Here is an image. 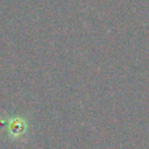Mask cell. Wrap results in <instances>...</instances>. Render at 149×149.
Here are the masks:
<instances>
[{"instance_id": "obj_1", "label": "cell", "mask_w": 149, "mask_h": 149, "mask_svg": "<svg viewBox=\"0 0 149 149\" xmlns=\"http://www.w3.org/2000/svg\"><path fill=\"white\" fill-rule=\"evenodd\" d=\"M26 128H27V123L23 119L15 118V119H12L8 123V130L14 136H20L21 134H24Z\"/></svg>"}]
</instances>
